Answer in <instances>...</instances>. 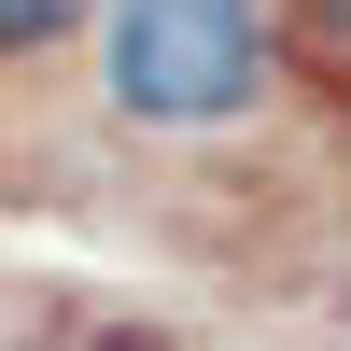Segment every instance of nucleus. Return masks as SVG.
Listing matches in <instances>:
<instances>
[{"label":"nucleus","mask_w":351,"mask_h":351,"mask_svg":"<svg viewBox=\"0 0 351 351\" xmlns=\"http://www.w3.org/2000/svg\"><path fill=\"white\" fill-rule=\"evenodd\" d=\"M295 43H309L324 84H351V0H295Z\"/></svg>","instance_id":"nucleus-3"},{"label":"nucleus","mask_w":351,"mask_h":351,"mask_svg":"<svg viewBox=\"0 0 351 351\" xmlns=\"http://www.w3.org/2000/svg\"><path fill=\"white\" fill-rule=\"evenodd\" d=\"M84 28V0H0V56H56Z\"/></svg>","instance_id":"nucleus-2"},{"label":"nucleus","mask_w":351,"mask_h":351,"mask_svg":"<svg viewBox=\"0 0 351 351\" xmlns=\"http://www.w3.org/2000/svg\"><path fill=\"white\" fill-rule=\"evenodd\" d=\"M281 71L267 0H99V84L127 127H239Z\"/></svg>","instance_id":"nucleus-1"}]
</instances>
